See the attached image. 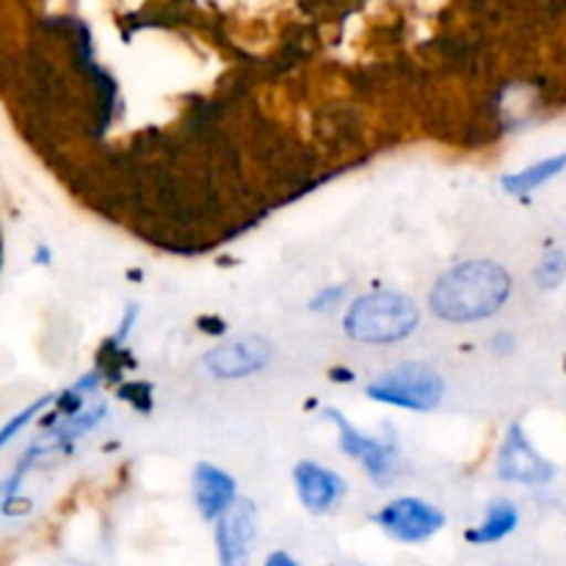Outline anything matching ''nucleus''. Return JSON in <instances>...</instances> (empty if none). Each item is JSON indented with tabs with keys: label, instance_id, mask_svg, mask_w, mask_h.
<instances>
[{
	"label": "nucleus",
	"instance_id": "f257e3e1",
	"mask_svg": "<svg viewBox=\"0 0 566 566\" xmlns=\"http://www.w3.org/2000/svg\"><path fill=\"white\" fill-rule=\"evenodd\" d=\"M512 296V276L492 260H468L453 265L431 287L429 307L448 324H473L501 313Z\"/></svg>",
	"mask_w": 566,
	"mask_h": 566
},
{
	"label": "nucleus",
	"instance_id": "f03ea898",
	"mask_svg": "<svg viewBox=\"0 0 566 566\" xmlns=\"http://www.w3.org/2000/svg\"><path fill=\"white\" fill-rule=\"evenodd\" d=\"M418 304L396 291H379L357 298L343 321L348 337L359 343H374V346L407 340L418 329Z\"/></svg>",
	"mask_w": 566,
	"mask_h": 566
},
{
	"label": "nucleus",
	"instance_id": "7ed1b4c3",
	"mask_svg": "<svg viewBox=\"0 0 566 566\" xmlns=\"http://www.w3.org/2000/svg\"><path fill=\"white\" fill-rule=\"evenodd\" d=\"M446 396V381L423 363L398 365L368 387V398L409 412H431Z\"/></svg>",
	"mask_w": 566,
	"mask_h": 566
},
{
	"label": "nucleus",
	"instance_id": "20e7f679",
	"mask_svg": "<svg viewBox=\"0 0 566 566\" xmlns=\"http://www.w3.org/2000/svg\"><path fill=\"white\" fill-rule=\"evenodd\" d=\"M374 523L396 542L418 545L446 528V514L420 497H398L374 514Z\"/></svg>",
	"mask_w": 566,
	"mask_h": 566
},
{
	"label": "nucleus",
	"instance_id": "39448f33",
	"mask_svg": "<svg viewBox=\"0 0 566 566\" xmlns=\"http://www.w3.org/2000/svg\"><path fill=\"white\" fill-rule=\"evenodd\" d=\"M497 475L509 484L545 486L556 479V468L531 446L523 426H512L497 453Z\"/></svg>",
	"mask_w": 566,
	"mask_h": 566
},
{
	"label": "nucleus",
	"instance_id": "423d86ee",
	"mask_svg": "<svg viewBox=\"0 0 566 566\" xmlns=\"http://www.w3.org/2000/svg\"><path fill=\"white\" fill-rule=\"evenodd\" d=\"M271 354L274 348L265 337H235V340L210 348L202 363L216 379H243L263 370L271 363Z\"/></svg>",
	"mask_w": 566,
	"mask_h": 566
},
{
	"label": "nucleus",
	"instance_id": "0eeeda50",
	"mask_svg": "<svg viewBox=\"0 0 566 566\" xmlns=\"http://www.w3.org/2000/svg\"><path fill=\"white\" fill-rule=\"evenodd\" d=\"M258 512L249 501H235L216 525V545H219L221 566H243L252 551Z\"/></svg>",
	"mask_w": 566,
	"mask_h": 566
},
{
	"label": "nucleus",
	"instance_id": "6e6552de",
	"mask_svg": "<svg viewBox=\"0 0 566 566\" xmlns=\"http://www.w3.org/2000/svg\"><path fill=\"white\" fill-rule=\"evenodd\" d=\"M324 415L337 426V434H340V451L346 453V457L357 459V462L363 464L374 479H381V475L392 468L396 448H392L390 442H381V440H374V437L363 434V431H359L357 426L348 423L337 409H326Z\"/></svg>",
	"mask_w": 566,
	"mask_h": 566
},
{
	"label": "nucleus",
	"instance_id": "1a4fd4ad",
	"mask_svg": "<svg viewBox=\"0 0 566 566\" xmlns=\"http://www.w3.org/2000/svg\"><path fill=\"white\" fill-rule=\"evenodd\" d=\"M293 481H296V495L302 506L313 514H326L346 492V481L332 470L321 468L315 462H298L293 470Z\"/></svg>",
	"mask_w": 566,
	"mask_h": 566
},
{
	"label": "nucleus",
	"instance_id": "9d476101",
	"mask_svg": "<svg viewBox=\"0 0 566 566\" xmlns=\"http://www.w3.org/2000/svg\"><path fill=\"white\" fill-rule=\"evenodd\" d=\"M193 497H197L199 514L205 520H219L238 501V486L230 473L208 462H199L193 468Z\"/></svg>",
	"mask_w": 566,
	"mask_h": 566
},
{
	"label": "nucleus",
	"instance_id": "9b49d317",
	"mask_svg": "<svg viewBox=\"0 0 566 566\" xmlns=\"http://www.w3.org/2000/svg\"><path fill=\"white\" fill-rule=\"evenodd\" d=\"M520 512L512 501H492L486 509V517L479 528H473L468 534V539L473 545H492V542H501L517 528Z\"/></svg>",
	"mask_w": 566,
	"mask_h": 566
},
{
	"label": "nucleus",
	"instance_id": "f8f14e48",
	"mask_svg": "<svg viewBox=\"0 0 566 566\" xmlns=\"http://www.w3.org/2000/svg\"><path fill=\"white\" fill-rule=\"evenodd\" d=\"M566 169V153L562 155H553V158L539 160V164L528 166V169L517 171V175H506L503 177V188L514 197H525V193L536 191L542 188L545 182H551L553 177H558Z\"/></svg>",
	"mask_w": 566,
	"mask_h": 566
},
{
	"label": "nucleus",
	"instance_id": "ddd939ff",
	"mask_svg": "<svg viewBox=\"0 0 566 566\" xmlns=\"http://www.w3.org/2000/svg\"><path fill=\"white\" fill-rule=\"evenodd\" d=\"M103 418H105L103 403H94V407H88V409L81 407L77 412L59 418V426H55L53 434H50V442H53V446H66V442H75L77 437H83L86 431H92Z\"/></svg>",
	"mask_w": 566,
	"mask_h": 566
},
{
	"label": "nucleus",
	"instance_id": "4468645a",
	"mask_svg": "<svg viewBox=\"0 0 566 566\" xmlns=\"http://www.w3.org/2000/svg\"><path fill=\"white\" fill-rule=\"evenodd\" d=\"M53 401H55V396H44V398H39V401H33L31 407L22 409V412H17L14 418H11L9 423H6L3 429H0V451H3V448L9 446V442L14 440V437L20 434V431L25 429V426L31 423V420L36 418V415H42L44 409H48Z\"/></svg>",
	"mask_w": 566,
	"mask_h": 566
},
{
	"label": "nucleus",
	"instance_id": "2eb2a0df",
	"mask_svg": "<svg viewBox=\"0 0 566 566\" xmlns=\"http://www.w3.org/2000/svg\"><path fill=\"white\" fill-rule=\"evenodd\" d=\"M564 274H566V254L553 252V254H547L539 265H536L534 276H536V282H539V287H556L558 282L564 280Z\"/></svg>",
	"mask_w": 566,
	"mask_h": 566
},
{
	"label": "nucleus",
	"instance_id": "dca6fc26",
	"mask_svg": "<svg viewBox=\"0 0 566 566\" xmlns=\"http://www.w3.org/2000/svg\"><path fill=\"white\" fill-rule=\"evenodd\" d=\"M343 296H346V291H343L340 285H335V287H326V291H321L318 296L313 298V304H310V307H313V310H326V307H335V304L340 302Z\"/></svg>",
	"mask_w": 566,
	"mask_h": 566
},
{
	"label": "nucleus",
	"instance_id": "f3484780",
	"mask_svg": "<svg viewBox=\"0 0 566 566\" xmlns=\"http://www.w3.org/2000/svg\"><path fill=\"white\" fill-rule=\"evenodd\" d=\"M265 566H298V562L293 556H287V553L276 551V553H271L269 558H265Z\"/></svg>",
	"mask_w": 566,
	"mask_h": 566
}]
</instances>
